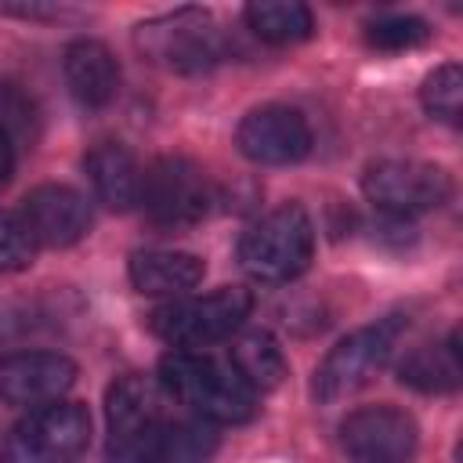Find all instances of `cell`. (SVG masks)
Returning <instances> with one entry per match:
<instances>
[{"label": "cell", "mask_w": 463, "mask_h": 463, "mask_svg": "<svg viewBox=\"0 0 463 463\" xmlns=\"http://www.w3.org/2000/svg\"><path fill=\"white\" fill-rule=\"evenodd\" d=\"M402 333H405V318L387 315V318H376V322L347 333L344 340H336L311 376L315 402L333 405V402H344L354 391H362L391 362Z\"/></svg>", "instance_id": "4"}, {"label": "cell", "mask_w": 463, "mask_h": 463, "mask_svg": "<svg viewBox=\"0 0 463 463\" xmlns=\"http://www.w3.org/2000/svg\"><path fill=\"white\" fill-rule=\"evenodd\" d=\"M61 72H65V87L80 109L98 112V109L112 105V98L119 94V61L101 40H90V36L69 40V47L61 54Z\"/></svg>", "instance_id": "15"}, {"label": "cell", "mask_w": 463, "mask_h": 463, "mask_svg": "<svg viewBox=\"0 0 463 463\" xmlns=\"http://www.w3.org/2000/svg\"><path fill=\"white\" fill-rule=\"evenodd\" d=\"M174 398L159 383V376L145 373H127L109 383L105 391V423H109V441L116 438H134L159 423L166 412H174Z\"/></svg>", "instance_id": "14"}, {"label": "cell", "mask_w": 463, "mask_h": 463, "mask_svg": "<svg viewBox=\"0 0 463 463\" xmlns=\"http://www.w3.org/2000/svg\"><path fill=\"white\" fill-rule=\"evenodd\" d=\"M83 170L90 177V188L98 195V203H105L109 210H134L141 199V166L134 159V152L119 141H98L87 156H83Z\"/></svg>", "instance_id": "17"}, {"label": "cell", "mask_w": 463, "mask_h": 463, "mask_svg": "<svg viewBox=\"0 0 463 463\" xmlns=\"http://www.w3.org/2000/svg\"><path fill=\"white\" fill-rule=\"evenodd\" d=\"M315 257V224L300 203H282L257 217L239 239V264L260 286H286Z\"/></svg>", "instance_id": "2"}, {"label": "cell", "mask_w": 463, "mask_h": 463, "mask_svg": "<svg viewBox=\"0 0 463 463\" xmlns=\"http://www.w3.org/2000/svg\"><path fill=\"white\" fill-rule=\"evenodd\" d=\"M315 145L311 123L293 105H257L235 127V148L257 166H293Z\"/></svg>", "instance_id": "10"}, {"label": "cell", "mask_w": 463, "mask_h": 463, "mask_svg": "<svg viewBox=\"0 0 463 463\" xmlns=\"http://www.w3.org/2000/svg\"><path fill=\"white\" fill-rule=\"evenodd\" d=\"M217 452V427L166 412L134 438L109 441V463H206Z\"/></svg>", "instance_id": "11"}, {"label": "cell", "mask_w": 463, "mask_h": 463, "mask_svg": "<svg viewBox=\"0 0 463 463\" xmlns=\"http://www.w3.org/2000/svg\"><path fill=\"white\" fill-rule=\"evenodd\" d=\"M90 445V412L80 402L29 409L4 438L0 463H76Z\"/></svg>", "instance_id": "6"}, {"label": "cell", "mask_w": 463, "mask_h": 463, "mask_svg": "<svg viewBox=\"0 0 463 463\" xmlns=\"http://www.w3.org/2000/svg\"><path fill=\"white\" fill-rule=\"evenodd\" d=\"M14 174V145H11V130L0 123V188L11 181Z\"/></svg>", "instance_id": "24"}, {"label": "cell", "mask_w": 463, "mask_h": 463, "mask_svg": "<svg viewBox=\"0 0 463 463\" xmlns=\"http://www.w3.org/2000/svg\"><path fill=\"white\" fill-rule=\"evenodd\" d=\"M213 203L206 170L188 156H159L141 170L137 206L156 228L181 232L206 217Z\"/></svg>", "instance_id": "7"}, {"label": "cell", "mask_w": 463, "mask_h": 463, "mask_svg": "<svg viewBox=\"0 0 463 463\" xmlns=\"http://www.w3.org/2000/svg\"><path fill=\"white\" fill-rule=\"evenodd\" d=\"M340 445L354 463H412L420 427L412 412L391 402L358 405L340 420Z\"/></svg>", "instance_id": "9"}, {"label": "cell", "mask_w": 463, "mask_h": 463, "mask_svg": "<svg viewBox=\"0 0 463 463\" xmlns=\"http://www.w3.org/2000/svg\"><path fill=\"white\" fill-rule=\"evenodd\" d=\"M159 383L166 394L195 420L210 427H242L257 416L260 394L246 387V380L235 373L228 354H210V351H181L174 347L170 354L159 358Z\"/></svg>", "instance_id": "1"}, {"label": "cell", "mask_w": 463, "mask_h": 463, "mask_svg": "<svg viewBox=\"0 0 463 463\" xmlns=\"http://www.w3.org/2000/svg\"><path fill=\"white\" fill-rule=\"evenodd\" d=\"M427 40H430V25L416 14H380L365 25V43L383 54H402L423 47Z\"/></svg>", "instance_id": "22"}, {"label": "cell", "mask_w": 463, "mask_h": 463, "mask_svg": "<svg viewBox=\"0 0 463 463\" xmlns=\"http://www.w3.org/2000/svg\"><path fill=\"white\" fill-rule=\"evenodd\" d=\"M127 275L137 293L177 300L203 282L206 264L188 250H134L127 260Z\"/></svg>", "instance_id": "16"}, {"label": "cell", "mask_w": 463, "mask_h": 463, "mask_svg": "<svg viewBox=\"0 0 463 463\" xmlns=\"http://www.w3.org/2000/svg\"><path fill=\"white\" fill-rule=\"evenodd\" d=\"M80 369L61 351H14L0 358V402L18 409H40L61 402Z\"/></svg>", "instance_id": "12"}, {"label": "cell", "mask_w": 463, "mask_h": 463, "mask_svg": "<svg viewBox=\"0 0 463 463\" xmlns=\"http://www.w3.org/2000/svg\"><path fill=\"white\" fill-rule=\"evenodd\" d=\"M242 18L246 29L271 47H289L315 33V14L300 0H253L242 7Z\"/></svg>", "instance_id": "20"}, {"label": "cell", "mask_w": 463, "mask_h": 463, "mask_svg": "<svg viewBox=\"0 0 463 463\" xmlns=\"http://www.w3.org/2000/svg\"><path fill=\"white\" fill-rule=\"evenodd\" d=\"M134 43L152 65L166 72H181V76L206 72L224 54L221 29L213 14L203 7H177V11L141 22L134 29Z\"/></svg>", "instance_id": "5"}, {"label": "cell", "mask_w": 463, "mask_h": 463, "mask_svg": "<svg viewBox=\"0 0 463 463\" xmlns=\"http://www.w3.org/2000/svg\"><path fill=\"white\" fill-rule=\"evenodd\" d=\"M36 257V239L25 228L22 213L14 210H0V271H22L29 268Z\"/></svg>", "instance_id": "23"}, {"label": "cell", "mask_w": 463, "mask_h": 463, "mask_svg": "<svg viewBox=\"0 0 463 463\" xmlns=\"http://www.w3.org/2000/svg\"><path fill=\"white\" fill-rule=\"evenodd\" d=\"M18 213L33 232L36 246L65 250L90 232V203L69 184H54V181L36 184L33 192H25Z\"/></svg>", "instance_id": "13"}, {"label": "cell", "mask_w": 463, "mask_h": 463, "mask_svg": "<svg viewBox=\"0 0 463 463\" xmlns=\"http://www.w3.org/2000/svg\"><path fill=\"white\" fill-rule=\"evenodd\" d=\"M420 105L427 109V116L456 127L463 112V69L456 61H441L438 69H430L420 83Z\"/></svg>", "instance_id": "21"}, {"label": "cell", "mask_w": 463, "mask_h": 463, "mask_svg": "<svg viewBox=\"0 0 463 463\" xmlns=\"http://www.w3.org/2000/svg\"><path fill=\"white\" fill-rule=\"evenodd\" d=\"M253 311V293L242 286H217L203 297H177L148 315V329L181 351H203L242 329Z\"/></svg>", "instance_id": "3"}, {"label": "cell", "mask_w": 463, "mask_h": 463, "mask_svg": "<svg viewBox=\"0 0 463 463\" xmlns=\"http://www.w3.org/2000/svg\"><path fill=\"white\" fill-rule=\"evenodd\" d=\"M228 362L246 380V387L257 391V394L275 391L286 380V373H289L286 354H282L279 340L268 329H246V333H239L232 340V347H228Z\"/></svg>", "instance_id": "19"}, {"label": "cell", "mask_w": 463, "mask_h": 463, "mask_svg": "<svg viewBox=\"0 0 463 463\" xmlns=\"http://www.w3.org/2000/svg\"><path fill=\"white\" fill-rule=\"evenodd\" d=\"M362 195L387 217H416L438 210L452 195V177L420 159H380L362 174Z\"/></svg>", "instance_id": "8"}, {"label": "cell", "mask_w": 463, "mask_h": 463, "mask_svg": "<svg viewBox=\"0 0 463 463\" xmlns=\"http://www.w3.org/2000/svg\"><path fill=\"white\" fill-rule=\"evenodd\" d=\"M463 376V362H459V336L452 333L445 344H423L412 347L402 362H398V380L420 394H445L456 391Z\"/></svg>", "instance_id": "18"}]
</instances>
